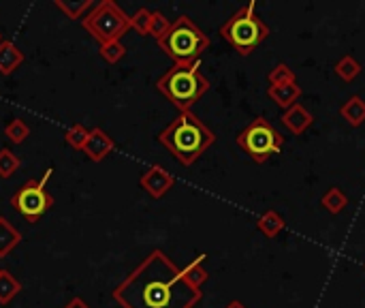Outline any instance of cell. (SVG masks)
<instances>
[{"mask_svg": "<svg viewBox=\"0 0 365 308\" xmlns=\"http://www.w3.org/2000/svg\"><path fill=\"white\" fill-rule=\"evenodd\" d=\"M113 300L122 308H195L203 292L188 285L182 268L160 249L152 251L115 289Z\"/></svg>", "mask_w": 365, "mask_h": 308, "instance_id": "6da1fadb", "label": "cell"}, {"mask_svg": "<svg viewBox=\"0 0 365 308\" xmlns=\"http://www.w3.org/2000/svg\"><path fill=\"white\" fill-rule=\"evenodd\" d=\"M158 141L184 165L190 167L216 144V133L192 111H180L160 133Z\"/></svg>", "mask_w": 365, "mask_h": 308, "instance_id": "7a4b0ae2", "label": "cell"}, {"mask_svg": "<svg viewBox=\"0 0 365 308\" xmlns=\"http://www.w3.org/2000/svg\"><path fill=\"white\" fill-rule=\"evenodd\" d=\"M156 90L180 111H192V105L210 90V79L201 73L199 60L175 62L158 77Z\"/></svg>", "mask_w": 365, "mask_h": 308, "instance_id": "3957f363", "label": "cell"}, {"mask_svg": "<svg viewBox=\"0 0 365 308\" xmlns=\"http://www.w3.org/2000/svg\"><path fill=\"white\" fill-rule=\"evenodd\" d=\"M218 32L240 56H250L269 36L272 30L265 24V19L257 13V4L248 2L227 19Z\"/></svg>", "mask_w": 365, "mask_h": 308, "instance_id": "277c9868", "label": "cell"}, {"mask_svg": "<svg viewBox=\"0 0 365 308\" xmlns=\"http://www.w3.org/2000/svg\"><path fill=\"white\" fill-rule=\"evenodd\" d=\"M156 43L173 62H197L212 41L188 15H180Z\"/></svg>", "mask_w": 365, "mask_h": 308, "instance_id": "5b68a950", "label": "cell"}, {"mask_svg": "<svg viewBox=\"0 0 365 308\" xmlns=\"http://www.w3.org/2000/svg\"><path fill=\"white\" fill-rule=\"evenodd\" d=\"M235 144L259 165L267 163L274 154L284 148L282 133L265 118L257 116L246 129H242L235 137Z\"/></svg>", "mask_w": 365, "mask_h": 308, "instance_id": "8992f818", "label": "cell"}, {"mask_svg": "<svg viewBox=\"0 0 365 308\" xmlns=\"http://www.w3.org/2000/svg\"><path fill=\"white\" fill-rule=\"evenodd\" d=\"M81 26L103 45L111 41H122V36L130 30V15L118 2L103 0L96 2L94 9L81 19Z\"/></svg>", "mask_w": 365, "mask_h": 308, "instance_id": "52a82bcc", "label": "cell"}, {"mask_svg": "<svg viewBox=\"0 0 365 308\" xmlns=\"http://www.w3.org/2000/svg\"><path fill=\"white\" fill-rule=\"evenodd\" d=\"M53 176V167L45 169L43 178L38 180H28L24 182L11 197V206L28 221L36 223L51 206H53V195L47 191V180Z\"/></svg>", "mask_w": 365, "mask_h": 308, "instance_id": "ba28073f", "label": "cell"}, {"mask_svg": "<svg viewBox=\"0 0 365 308\" xmlns=\"http://www.w3.org/2000/svg\"><path fill=\"white\" fill-rule=\"evenodd\" d=\"M139 187L154 199L165 197L173 187H175V178L163 167V165H152L148 167L141 176H139Z\"/></svg>", "mask_w": 365, "mask_h": 308, "instance_id": "9c48e42d", "label": "cell"}, {"mask_svg": "<svg viewBox=\"0 0 365 308\" xmlns=\"http://www.w3.org/2000/svg\"><path fill=\"white\" fill-rule=\"evenodd\" d=\"M113 150H115L113 137H111L107 131H103L101 126L90 129V135H88V139H86V144H83V148H81V152H83L90 161H94V163H101V161L107 159Z\"/></svg>", "mask_w": 365, "mask_h": 308, "instance_id": "30bf717a", "label": "cell"}, {"mask_svg": "<svg viewBox=\"0 0 365 308\" xmlns=\"http://www.w3.org/2000/svg\"><path fill=\"white\" fill-rule=\"evenodd\" d=\"M280 120H282V124L287 126V131L293 133V135H304V133L314 124L312 111H310L306 105H302V103H295L293 107L284 109Z\"/></svg>", "mask_w": 365, "mask_h": 308, "instance_id": "8fae6325", "label": "cell"}, {"mask_svg": "<svg viewBox=\"0 0 365 308\" xmlns=\"http://www.w3.org/2000/svg\"><path fill=\"white\" fill-rule=\"evenodd\" d=\"M302 94H304V90H302V86H299L297 81L284 84V86H269V88H267V96H269L282 111L289 109V107H293L295 103H299Z\"/></svg>", "mask_w": 365, "mask_h": 308, "instance_id": "7c38bea8", "label": "cell"}, {"mask_svg": "<svg viewBox=\"0 0 365 308\" xmlns=\"http://www.w3.org/2000/svg\"><path fill=\"white\" fill-rule=\"evenodd\" d=\"M24 64V51L13 43L2 39L0 41V75H11Z\"/></svg>", "mask_w": 365, "mask_h": 308, "instance_id": "4fadbf2b", "label": "cell"}, {"mask_svg": "<svg viewBox=\"0 0 365 308\" xmlns=\"http://www.w3.org/2000/svg\"><path fill=\"white\" fill-rule=\"evenodd\" d=\"M284 227H287V221H284V217H282L280 212H276V210H267V212H263V214L257 219V229H259L265 238H269V240L278 238V236L284 232Z\"/></svg>", "mask_w": 365, "mask_h": 308, "instance_id": "5bb4252c", "label": "cell"}, {"mask_svg": "<svg viewBox=\"0 0 365 308\" xmlns=\"http://www.w3.org/2000/svg\"><path fill=\"white\" fill-rule=\"evenodd\" d=\"M340 116L353 126V129H357V126H361L365 122V99L364 96H359V94H353L349 101H344L342 103V107H340Z\"/></svg>", "mask_w": 365, "mask_h": 308, "instance_id": "9a60e30c", "label": "cell"}, {"mask_svg": "<svg viewBox=\"0 0 365 308\" xmlns=\"http://www.w3.org/2000/svg\"><path fill=\"white\" fill-rule=\"evenodd\" d=\"M321 206H323L329 214L338 217V214H342V212L346 210V206H349V195H346L340 187H329V189L323 193V197H321Z\"/></svg>", "mask_w": 365, "mask_h": 308, "instance_id": "2e32d148", "label": "cell"}, {"mask_svg": "<svg viewBox=\"0 0 365 308\" xmlns=\"http://www.w3.org/2000/svg\"><path fill=\"white\" fill-rule=\"evenodd\" d=\"M203 259H205V255H199L195 262H190L188 266H184V268H182V277H184V281H186L188 285H192L195 289H203V285H205V283H207V279H210L207 270L203 268Z\"/></svg>", "mask_w": 365, "mask_h": 308, "instance_id": "e0dca14e", "label": "cell"}, {"mask_svg": "<svg viewBox=\"0 0 365 308\" xmlns=\"http://www.w3.org/2000/svg\"><path fill=\"white\" fill-rule=\"evenodd\" d=\"M361 71H364L361 62H359L355 56H351V54L342 56V58L334 64V73H336L342 81H346V84L355 81V79L361 75Z\"/></svg>", "mask_w": 365, "mask_h": 308, "instance_id": "ac0fdd59", "label": "cell"}, {"mask_svg": "<svg viewBox=\"0 0 365 308\" xmlns=\"http://www.w3.org/2000/svg\"><path fill=\"white\" fill-rule=\"evenodd\" d=\"M21 242V234L4 219L0 217V259H4L17 244Z\"/></svg>", "mask_w": 365, "mask_h": 308, "instance_id": "d6986e66", "label": "cell"}, {"mask_svg": "<svg viewBox=\"0 0 365 308\" xmlns=\"http://www.w3.org/2000/svg\"><path fill=\"white\" fill-rule=\"evenodd\" d=\"M94 4L96 2H92V0H79V2H64V0H53V6L56 9H60L66 17H71V19H83L92 9H94Z\"/></svg>", "mask_w": 365, "mask_h": 308, "instance_id": "ffe728a7", "label": "cell"}, {"mask_svg": "<svg viewBox=\"0 0 365 308\" xmlns=\"http://www.w3.org/2000/svg\"><path fill=\"white\" fill-rule=\"evenodd\" d=\"M21 292V283L9 272V270H0V304H9L17 294Z\"/></svg>", "mask_w": 365, "mask_h": 308, "instance_id": "44dd1931", "label": "cell"}, {"mask_svg": "<svg viewBox=\"0 0 365 308\" xmlns=\"http://www.w3.org/2000/svg\"><path fill=\"white\" fill-rule=\"evenodd\" d=\"M4 137L11 141V144H24L28 137H30V126L21 120V118H13L9 120V124L4 126Z\"/></svg>", "mask_w": 365, "mask_h": 308, "instance_id": "7402d4cb", "label": "cell"}, {"mask_svg": "<svg viewBox=\"0 0 365 308\" xmlns=\"http://www.w3.org/2000/svg\"><path fill=\"white\" fill-rule=\"evenodd\" d=\"M267 81H269V86H284V84L297 81V75H295V71H293L287 62H278V64L269 71Z\"/></svg>", "mask_w": 365, "mask_h": 308, "instance_id": "603a6c76", "label": "cell"}, {"mask_svg": "<svg viewBox=\"0 0 365 308\" xmlns=\"http://www.w3.org/2000/svg\"><path fill=\"white\" fill-rule=\"evenodd\" d=\"M19 167H21L19 157L9 148H0V178H4V180L11 178Z\"/></svg>", "mask_w": 365, "mask_h": 308, "instance_id": "cb8c5ba5", "label": "cell"}, {"mask_svg": "<svg viewBox=\"0 0 365 308\" xmlns=\"http://www.w3.org/2000/svg\"><path fill=\"white\" fill-rule=\"evenodd\" d=\"M98 54H101V58L105 62L115 64V62H120L126 56V47H124L122 41H111V43H103L101 49H98Z\"/></svg>", "mask_w": 365, "mask_h": 308, "instance_id": "d4e9b609", "label": "cell"}, {"mask_svg": "<svg viewBox=\"0 0 365 308\" xmlns=\"http://www.w3.org/2000/svg\"><path fill=\"white\" fill-rule=\"evenodd\" d=\"M88 135H90V129H86L83 124L75 122V124H71V126L66 129L64 141H66L71 148L81 150V148H83V144H86V139H88Z\"/></svg>", "mask_w": 365, "mask_h": 308, "instance_id": "484cf974", "label": "cell"}, {"mask_svg": "<svg viewBox=\"0 0 365 308\" xmlns=\"http://www.w3.org/2000/svg\"><path fill=\"white\" fill-rule=\"evenodd\" d=\"M150 19H152V11L141 6L135 15H130V28L137 30L141 36H150Z\"/></svg>", "mask_w": 365, "mask_h": 308, "instance_id": "4316f807", "label": "cell"}, {"mask_svg": "<svg viewBox=\"0 0 365 308\" xmlns=\"http://www.w3.org/2000/svg\"><path fill=\"white\" fill-rule=\"evenodd\" d=\"M169 26H171V21L165 17V13H160V11H152V19H150V36H154L156 41L169 30Z\"/></svg>", "mask_w": 365, "mask_h": 308, "instance_id": "83f0119b", "label": "cell"}, {"mask_svg": "<svg viewBox=\"0 0 365 308\" xmlns=\"http://www.w3.org/2000/svg\"><path fill=\"white\" fill-rule=\"evenodd\" d=\"M64 308H90V307H88L81 298H73V300H71V302H68Z\"/></svg>", "mask_w": 365, "mask_h": 308, "instance_id": "f1b7e54d", "label": "cell"}, {"mask_svg": "<svg viewBox=\"0 0 365 308\" xmlns=\"http://www.w3.org/2000/svg\"><path fill=\"white\" fill-rule=\"evenodd\" d=\"M225 308H248V307H246V304H242L240 300H233V302H229Z\"/></svg>", "mask_w": 365, "mask_h": 308, "instance_id": "f546056e", "label": "cell"}, {"mask_svg": "<svg viewBox=\"0 0 365 308\" xmlns=\"http://www.w3.org/2000/svg\"><path fill=\"white\" fill-rule=\"evenodd\" d=\"M0 41H2V34H0Z\"/></svg>", "mask_w": 365, "mask_h": 308, "instance_id": "4dcf8cb0", "label": "cell"}]
</instances>
